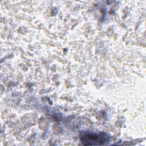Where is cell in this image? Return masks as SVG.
<instances>
[{"mask_svg":"<svg viewBox=\"0 0 146 146\" xmlns=\"http://www.w3.org/2000/svg\"><path fill=\"white\" fill-rule=\"evenodd\" d=\"M81 140L84 145H102L107 142V137L105 134H85L81 137Z\"/></svg>","mask_w":146,"mask_h":146,"instance_id":"obj_1","label":"cell"}]
</instances>
